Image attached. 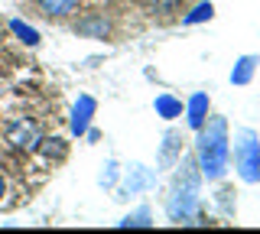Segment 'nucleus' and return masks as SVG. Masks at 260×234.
Here are the masks:
<instances>
[{
    "label": "nucleus",
    "mask_w": 260,
    "mask_h": 234,
    "mask_svg": "<svg viewBox=\"0 0 260 234\" xmlns=\"http://www.w3.org/2000/svg\"><path fill=\"white\" fill-rule=\"evenodd\" d=\"M4 195H7V179H4V173H0V202H4Z\"/></svg>",
    "instance_id": "6ab92c4d"
},
{
    "label": "nucleus",
    "mask_w": 260,
    "mask_h": 234,
    "mask_svg": "<svg viewBox=\"0 0 260 234\" xmlns=\"http://www.w3.org/2000/svg\"><path fill=\"white\" fill-rule=\"evenodd\" d=\"M257 65H260V59L257 55H241L238 62H234V69H231V85H250L254 82V72H257Z\"/></svg>",
    "instance_id": "9b49d317"
},
{
    "label": "nucleus",
    "mask_w": 260,
    "mask_h": 234,
    "mask_svg": "<svg viewBox=\"0 0 260 234\" xmlns=\"http://www.w3.org/2000/svg\"><path fill=\"white\" fill-rule=\"evenodd\" d=\"M39 140H43V137H39V127L32 124V120L16 117V120L7 124V143H10L13 150H36Z\"/></svg>",
    "instance_id": "20e7f679"
},
{
    "label": "nucleus",
    "mask_w": 260,
    "mask_h": 234,
    "mask_svg": "<svg viewBox=\"0 0 260 234\" xmlns=\"http://www.w3.org/2000/svg\"><path fill=\"white\" fill-rule=\"evenodd\" d=\"M150 10H153V17L169 20V17H176V13L182 10V0H150Z\"/></svg>",
    "instance_id": "4468645a"
},
{
    "label": "nucleus",
    "mask_w": 260,
    "mask_h": 234,
    "mask_svg": "<svg viewBox=\"0 0 260 234\" xmlns=\"http://www.w3.org/2000/svg\"><path fill=\"white\" fill-rule=\"evenodd\" d=\"M117 224H120V228H150V224H153V212L143 205V208H137L134 215H127L124 221H117Z\"/></svg>",
    "instance_id": "2eb2a0df"
},
{
    "label": "nucleus",
    "mask_w": 260,
    "mask_h": 234,
    "mask_svg": "<svg viewBox=\"0 0 260 234\" xmlns=\"http://www.w3.org/2000/svg\"><path fill=\"white\" fill-rule=\"evenodd\" d=\"M39 143H43V150L49 156H52V153L55 156H65V140H59V137H55V140H39Z\"/></svg>",
    "instance_id": "f3484780"
},
{
    "label": "nucleus",
    "mask_w": 260,
    "mask_h": 234,
    "mask_svg": "<svg viewBox=\"0 0 260 234\" xmlns=\"http://www.w3.org/2000/svg\"><path fill=\"white\" fill-rule=\"evenodd\" d=\"M10 29H13V33L20 36V39H23L26 46H39V33H36L32 26H26L23 20H10Z\"/></svg>",
    "instance_id": "dca6fc26"
},
{
    "label": "nucleus",
    "mask_w": 260,
    "mask_h": 234,
    "mask_svg": "<svg viewBox=\"0 0 260 234\" xmlns=\"http://www.w3.org/2000/svg\"><path fill=\"white\" fill-rule=\"evenodd\" d=\"M72 29H75V36H85V39H108L111 36V20L104 17V13H88V17H81Z\"/></svg>",
    "instance_id": "423d86ee"
},
{
    "label": "nucleus",
    "mask_w": 260,
    "mask_h": 234,
    "mask_svg": "<svg viewBox=\"0 0 260 234\" xmlns=\"http://www.w3.org/2000/svg\"><path fill=\"white\" fill-rule=\"evenodd\" d=\"M153 108H156V114H159L162 120H176V117H182V101H179L176 94H156Z\"/></svg>",
    "instance_id": "f8f14e48"
},
{
    "label": "nucleus",
    "mask_w": 260,
    "mask_h": 234,
    "mask_svg": "<svg viewBox=\"0 0 260 234\" xmlns=\"http://www.w3.org/2000/svg\"><path fill=\"white\" fill-rule=\"evenodd\" d=\"M114 179H117V163H108V169H104V176H101V182H104V185H114Z\"/></svg>",
    "instance_id": "a211bd4d"
},
{
    "label": "nucleus",
    "mask_w": 260,
    "mask_h": 234,
    "mask_svg": "<svg viewBox=\"0 0 260 234\" xmlns=\"http://www.w3.org/2000/svg\"><path fill=\"white\" fill-rule=\"evenodd\" d=\"M195 163H199L202 179L218 182L224 179L228 163H231V140H228V120L224 117H211L199 127L195 137Z\"/></svg>",
    "instance_id": "f03ea898"
},
{
    "label": "nucleus",
    "mask_w": 260,
    "mask_h": 234,
    "mask_svg": "<svg viewBox=\"0 0 260 234\" xmlns=\"http://www.w3.org/2000/svg\"><path fill=\"white\" fill-rule=\"evenodd\" d=\"M94 111H98V101L91 98V94H78L75 108H72V117H69V130H72V137H85V130L91 127Z\"/></svg>",
    "instance_id": "39448f33"
},
{
    "label": "nucleus",
    "mask_w": 260,
    "mask_h": 234,
    "mask_svg": "<svg viewBox=\"0 0 260 234\" xmlns=\"http://www.w3.org/2000/svg\"><path fill=\"white\" fill-rule=\"evenodd\" d=\"M179 156H182V137H179L176 130H166V137H162V150H159V169L176 166Z\"/></svg>",
    "instance_id": "1a4fd4ad"
},
{
    "label": "nucleus",
    "mask_w": 260,
    "mask_h": 234,
    "mask_svg": "<svg viewBox=\"0 0 260 234\" xmlns=\"http://www.w3.org/2000/svg\"><path fill=\"white\" fill-rule=\"evenodd\" d=\"M199 192H202V173L195 156H179L173 185L166 198V215L176 224H205L199 215Z\"/></svg>",
    "instance_id": "f257e3e1"
},
{
    "label": "nucleus",
    "mask_w": 260,
    "mask_h": 234,
    "mask_svg": "<svg viewBox=\"0 0 260 234\" xmlns=\"http://www.w3.org/2000/svg\"><path fill=\"white\" fill-rule=\"evenodd\" d=\"M208 111H211V101H208V94H205V91L192 94V98H189V104H185V124H189L192 130H199V127L208 120Z\"/></svg>",
    "instance_id": "6e6552de"
},
{
    "label": "nucleus",
    "mask_w": 260,
    "mask_h": 234,
    "mask_svg": "<svg viewBox=\"0 0 260 234\" xmlns=\"http://www.w3.org/2000/svg\"><path fill=\"white\" fill-rule=\"evenodd\" d=\"M215 17V7L208 4V0H202V4H195L189 13H182V26H195V23H208Z\"/></svg>",
    "instance_id": "ddd939ff"
},
{
    "label": "nucleus",
    "mask_w": 260,
    "mask_h": 234,
    "mask_svg": "<svg viewBox=\"0 0 260 234\" xmlns=\"http://www.w3.org/2000/svg\"><path fill=\"white\" fill-rule=\"evenodd\" d=\"M234 169L241 182H260V137L250 127H241L234 133Z\"/></svg>",
    "instance_id": "7ed1b4c3"
},
{
    "label": "nucleus",
    "mask_w": 260,
    "mask_h": 234,
    "mask_svg": "<svg viewBox=\"0 0 260 234\" xmlns=\"http://www.w3.org/2000/svg\"><path fill=\"white\" fill-rule=\"evenodd\" d=\"M153 182H156V173H153V169L130 166V173L124 176V189H120V195H137V192H146Z\"/></svg>",
    "instance_id": "0eeeda50"
},
{
    "label": "nucleus",
    "mask_w": 260,
    "mask_h": 234,
    "mask_svg": "<svg viewBox=\"0 0 260 234\" xmlns=\"http://www.w3.org/2000/svg\"><path fill=\"white\" fill-rule=\"evenodd\" d=\"M36 7H39V13L49 17V20H65V17L75 13L78 0H36Z\"/></svg>",
    "instance_id": "9d476101"
}]
</instances>
